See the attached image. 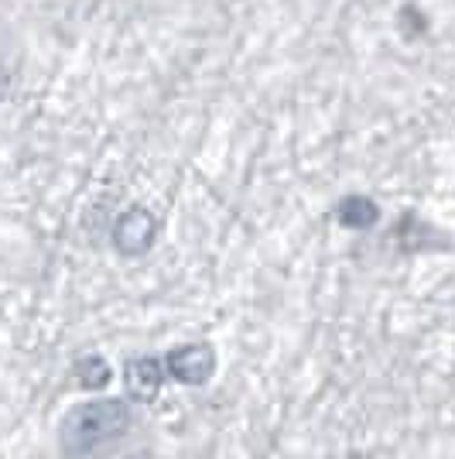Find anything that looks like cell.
<instances>
[{
	"label": "cell",
	"instance_id": "obj_1",
	"mask_svg": "<svg viewBox=\"0 0 455 459\" xmlns=\"http://www.w3.org/2000/svg\"><path fill=\"white\" fill-rule=\"evenodd\" d=\"M133 408L127 398H90L73 404L58 421V453L65 459H90L110 453L131 436Z\"/></svg>",
	"mask_w": 455,
	"mask_h": 459
},
{
	"label": "cell",
	"instance_id": "obj_2",
	"mask_svg": "<svg viewBox=\"0 0 455 459\" xmlns=\"http://www.w3.org/2000/svg\"><path fill=\"white\" fill-rule=\"evenodd\" d=\"M158 240V216L141 203H131L127 210L114 220L110 230V244L124 257H144Z\"/></svg>",
	"mask_w": 455,
	"mask_h": 459
},
{
	"label": "cell",
	"instance_id": "obj_3",
	"mask_svg": "<svg viewBox=\"0 0 455 459\" xmlns=\"http://www.w3.org/2000/svg\"><path fill=\"white\" fill-rule=\"evenodd\" d=\"M168 377L185 387H202L216 374V350L209 343H178L165 353Z\"/></svg>",
	"mask_w": 455,
	"mask_h": 459
},
{
	"label": "cell",
	"instance_id": "obj_4",
	"mask_svg": "<svg viewBox=\"0 0 455 459\" xmlns=\"http://www.w3.org/2000/svg\"><path fill=\"white\" fill-rule=\"evenodd\" d=\"M168 381V367H165V357H131L124 364V391H127V402L137 404H151L161 387Z\"/></svg>",
	"mask_w": 455,
	"mask_h": 459
},
{
	"label": "cell",
	"instance_id": "obj_5",
	"mask_svg": "<svg viewBox=\"0 0 455 459\" xmlns=\"http://www.w3.org/2000/svg\"><path fill=\"white\" fill-rule=\"evenodd\" d=\"M336 220H339L346 230H370L380 220V206L370 199V195H346L339 206H336Z\"/></svg>",
	"mask_w": 455,
	"mask_h": 459
},
{
	"label": "cell",
	"instance_id": "obj_6",
	"mask_svg": "<svg viewBox=\"0 0 455 459\" xmlns=\"http://www.w3.org/2000/svg\"><path fill=\"white\" fill-rule=\"evenodd\" d=\"M73 377L82 391H103V387H110L114 381V367L107 357H99V353H82L76 364H73Z\"/></svg>",
	"mask_w": 455,
	"mask_h": 459
}]
</instances>
